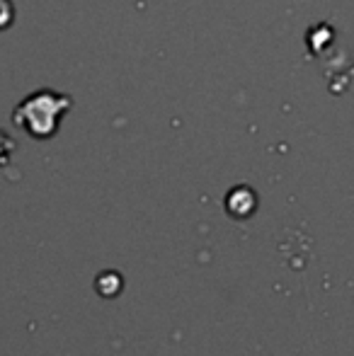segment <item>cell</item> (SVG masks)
I'll return each instance as SVG.
<instances>
[{
  "label": "cell",
  "instance_id": "1",
  "mask_svg": "<svg viewBox=\"0 0 354 356\" xmlns=\"http://www.w3.org/2000/svg\"><path fill=\"white\" fill-rule=\"evenodd\" d=\"M226 209L233 218H248V216L255 211V194H252L248 187L233 189L226 199Z\"/></svg>",
  "mask_w": 354,
  "mask_h": 356
}]
</instances>
